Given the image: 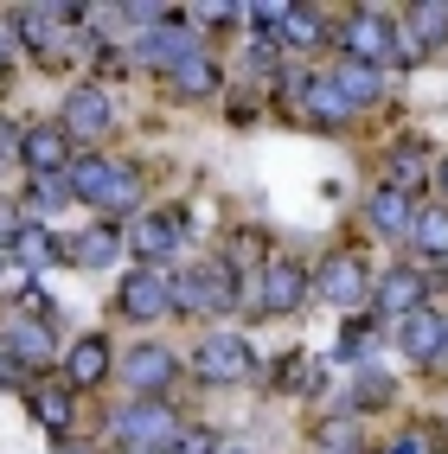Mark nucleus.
I'll use <instances>...</instances> for the list:
<instances>
[{
    "label": "nucleus",
    "mask_w": 448,
    "mask_h": 454,
    "mask_svg": "<svg viewBox=\"0 0 448 454\" xmlns=\"http://www.w3.org/2000/svg\"><path fill=\"white\" fill-rule=\"evenodd\" d=\"M65 186H71V199H83V205H103V211H135V173L122 167V160H103V154H83V160H71V173H65Z\"/></svg>",
    "instance_id": "nucleus-1"
},
{
    "label": "nucleus",
    "mask_w": 448,
    "mask_h": 454,
    "mask_svg": "<svg viewBox=\"0 0 448 454\" xmlns=\"http://www.w3.org/2000/svg\"><path fill=\"white\" fill-rule=\"evenodd\" d=\"M115 435H122L129 454H167L179 435V410L167 397H135V403L115 410Z\"/></svg>",
    "instance_id": "nucleus-2"
},
{
    "label": "nucleus",
    "mask_w": 448,
    "mask_h": 454,
    "mask_svg": "<svg viewBox=\"0 0 448 454\" xmlns=\"http://www.w3.org/2000/svg\"><path fill=\"white\" fill-rule=\"evenodd\" d=\"M231 308H237L231 262H199L173 282V314H231Z\"/></svg>",
    "instance_id": "nucleus-3"
},
{
    "label": "nucleus",
    "mask_w": 448,
    "mask_h": 454,
    "mask_svg": "<svg viewBox=\"0 0 448 454\" xmlns=\"http://www.w3.org/2000/svg\"><path fill=\"white\" fill-rule=\"evenodd\" d=\"M308 294H320L326 308L352 314V308H365V301H372V276H365V262H358V256H326L320 276L308 282Z\"/></svg>",
    "instance_id": "nucleus-4"
},
{
    "label": "nucleus",
    "mask_w": 448,
    "mask_h": 454,
    "mask_svg": "<svg viewBox=\"0 0 448 454\" xmlns=\"http://www.w3.org/2000/svg\"><path fill=\"white\" fill-rule=\"evenodd\" d=\"M135 58H141V65L173 71V65H186V58H199V33H193L179 13H167L161 26H147V33L135 39Z\"/></svg>",
    "instance_id": "nucleus-5"
},
{
    "label": "nucleus",
    "mask_w": 448,
    "mask_h": 454,
    "mask_svg": "<svg viewBox=\"0 0 448 454\" xmlns=\"http://www.w3.org/2000/svg\"><path fill=\"white\" fill-rule=\"evenodd\" d=\"M115 308H122L129 320H161V314H173V276H167V269H135V276L122 282V294H115Z\"/></svg>",
    "instance_id": "nucleus-6"
},
{
    "label": "nucleus",
    "mask_w": 448,
    "mask_h": 454,
    "mask_svg": "<svg viewBox=\"0 0 448 454\" xmlns=\"http://www.w3.org/2000/svg\"><path fill=\"white\" fill-rule=\"evenodd\" d=\"M129 244H135V256H141L147 269H161L167 256L186 250V218H179V211H141Z\"/></svg>",
    "instance_id": "nucleus-7"
},
{
    "label": "nucleus",
    "mask_w": 448,
    "mask_h": 454,
    "mask_svg": "<svg viewBox=\"0 0 448 454\" xmlns=\"http://www.w3.org/2000/svg\"><path fill=\"white\" fill-rule=\"evenodd\" d=\"M193 372L205 384H237L250 372V340H237V333H212V340L193 346Z\"/></svg>",
    "instance_id": "nucleus-8"
},
{
    "label": "nucleus",
    "mask_w": 448,
    "mask_h": 454,
    "mask_svg": "<svg viewBox=\"0 0 448 454\" xmlns=\"http://www.w3.org/2000/svg\"><path fill=\"white\" fill-rule=\"evenodd\" d=\"M58 129H65L71 141H103L115 129V109H109V97H103L97 83H83V90L65 97V122H58Z\"/></svg>",
    "instance_id": "nucleus-9"
},
{
    "label": "nucleus",
    "mask_w": 448,
    "mask_h": 454,
    "mask_svg": "<svg viewBox=\"0 0 448 454\" xmlns=\"http://www.w3.org/2000/svg\"><path fill=\"white\" fill-rule=\"evenodd\" d=\"M397 346L416 358V365H442V358H448V320H442L436 308L404 314V320H397Z\"/></svg>",
    "instance_id": "nucleus-10"
},
{
    "label": "nucleus",
    "mask_w": 448,
    "mask_h": 454,
    "mask_svg": "<svg viewBox=\"0 0 448 454\" xmlns=\"http://www.w3.org/2000/svg\"><path fill=\"white\" fill-rule=\"evenodd\" d=\"M20 160L33 167V179L71 173V135L58 129V122H39V129H26V141H20Z\"/></svg>",
    "instance_id": "nucleus-11"
},
{
    "label": "nucleus",
    "mask_w": 448,
    "mask_h": 454,
    "mask_svg": "<svg viewBox=\"0 0 448 454\" xmlns=\"http://www.w3.org/2000/svg\"><path fill=\"white\" fill-rule=\"evenodd\" d=\"M173 372H179V358L167 346H129V358H122V378H129L135 397H161L173 384Z\"/></svg>",
    "instance_id": "nucleus-12"
},
{
    "label": "nucleus",
    "mask_w": 448,
    "mask_h": 454,
    "mask_svg": "<svg viewBox=\"0 0 448 454\" xmlns=\"http://www.w3.org/2000/svg\"><path fill=\"white\" fill-rule=\"evenodd\" d=\"M340 45H346V65H384L391 58V26H384L378 13H352L346 20V33H340Z\"/></svg>",
    "instance_id": "nucleus-13"
},
{
    "label": "nucleus",
    "mask_w": 448,
    "mask_h": 454,
    "mask_svg": "<svg viewBox=\"0 0 448 454\" xmlns=\"http://www.w3.org/2000/svg\"><path fill=\"white\" fill-rule=\"evenodd\" d=\"M0 340H7L13 365H33V372H45L51 358H58V340H51V326H45V320H7V326H0Z\"/></svg>",
    "instance_id": "nucleus-14"
},
{
    "label": "nucleus",
    "mask_w": 448,
    "mask_h": 454,
    "mask_svg": "<svg viewBox=\"0 0 448 454\" xmlns=\"http://www.w3.org/2000/svg\"><path fill=\"white\" fill-rule=\"evenodd\" d=\"M308 301V269L302 262H269V276H263V308L269 314H288V308H302Z\"/></svg>",
    "instance_id": "nucleus-15"
},
{
    "label": "nucleus",
    "mask_w": 448,
    "mask_h": 454,
    "mask_svg": "<svg viewBox=\"0 0 448 454\" xmlns=\"http://www.w3.org/2000/svg\"><path fill=\"white\" fill-rule=\"evenodd\" d=\"M109 378V340H97V333H83V340L65 352V384L71 390H90Z\"/></svg>",
    "instance_id": "nucleus-16"
},
{
    "label": "nucleus",
    "mask_w": 448,
    "mask_h": 454,
    "mask_svg": "<svg viewBox=\"0 0 448 454\" xmlns=\"http://www.w3.org/2000/svg\"><path fill=\"white\" fill-rule=\"evenodd\" d=\"M115 256H122V237L115 231H83V237L58 244V262H71V269H109Z\"/></svg>",
    "instance_id": "nucleus-17"
},
{
    "label": "nucleus",
    "mask_w": 448,
    "mask_h": 454,
    "mask_svg": "<svg viewBox=\"0 0 448 454\" xmlns=\"http://www.w3.org/2000/svg\"><path fill=\"white\" fill-rule=\"evenodd\" d=\"M372 301H378L384 314H397V320H404V314L423 308V276H416V269H391V276L372 288Z\"/></svg>",
    "instance_id": "nucleus-18"
},
{
    "label": "nucleus",
    "mask_w": 448,
    "mask_h": 454,
    "mask_svg": "<svg viewBox=\"0 0 448 454\" xmlns=\"http://www.w3.org/2000/svg\"><path fill=\"white\" fill-rule=\"evenodd\" d=\"M33 416L45 422L51 435H65L77 422V390L71 384H33Z\"/></svg>",
    "instance_id": "nucleus-19"
},
{
    "label": "nucleus",
    "mask_w": 448,
    "mask_h": 454,
    "mask_svg": "<svg viewBox=\"0 0 448 454\" xmlns=\"http://www.w3.org/2000/svg\"><path fill=\"white\" fill-rule=\"evenodd\" d=\"M276 39L282 51H314L320 39H326V26H320V13H308V7H282V20H276Z\"/></svg>",
    "instance_id": "nucleus-20"
},
{
    "label": "nucleus",
    "mask_w": 448,
    "mask_h": 454,
    "mask_svg": "<svg viewBox=\"0 0 448 454\" xmlns=\"http://www.w3.org/2000/svg\"><path fill=\"white\" fill-rule=\"evenodd\" d=\"M410 211H416V205H410L397 186H378V192L365 199V218H372V231H384V237H404V231H410Z\"/></svg>",
    "instance_id": "nucleus-21"
},
{
    "label": "nucleus",
    "mask_w": 448,
    "mask_h": 454,
    "mask_svg": "<svg viewBox=\"0 0 448 454\" xmlns=\"http://www.w3.org/2000/svg\"><path fill=\"white\" fill-rule=\"evenodd\" d=\"M410 244L423 250V256H448V205H423V211H410Z\"/></svg>",
    "instance_id": "nucleus-22"
},
{
    "label": "nucleus",
    "mask_w": 448,
    "mask_h": 454,
    "mask_svg": "<svg viewBox=\"0 0 448 454\" xmlns=\"http://www.w3.org/2000/svg\"><path fill=\"white\" fill-rule=\"evenodd\" d=\"M326 83H334L340 97H346V109H365V103H378V71H372V65H346V58H340Z\"/></svg>",
    "instance_id": "nucleus-23"
},
{
    "label": "nucleus",
    "mask_w": 448,
    "mask_h": 454,
    "mask_svg": "<svg viewBox=\"0 0 448 454\" xmlns=\"http://www.w3.org/2000/svg\"><path fill=\"white\" fill-rule=\"evenodd\" d=\"M423 179H429V154H423L416 141H404V147H397V160H391V179H384V186H397V192L410 199L416 186H423Z\"/></svg>",
    "instance_id": "nucleus-24"
},
{
    "label": "nucleus",
    "mask_w": 448,
    "mask_h": 454,
    "mask_svg": "<svg viewBox=\"0 0 448 454\" xmlns=\"http://www.w3.org/2000/svg\"><path fill=\"white\" fill-rule=\"evenodd\" d=\"M173 77V90H186V97H212V90H218V65H212V58H186V65H173L167 71Z\"/></svg>",
    "instance_id": "nucleus-25"
},
{
    "label": "nucleus",
    "mask_w": 448,
    "mask_h": 454,
    "mask_svg": "<svg viewBox=\"0 0 448 454\" xmlns=\"http://www.w3.org/2000/svg\"><path fill=\"white\" fill-rule=\"evenodd\" d=\"M397 397V384L384 378V365H358L352 378V410H378V403H391Z\"/></svg>",
    "instance_id": "nucleus-26"
},
{
    "label": "nucleus",
    "mask_w": 448,
    "mask_h": 454,
    "mask_svg": "<svg viewBox=\"0 0 448 454\" xmlns=\"http://www.w3.org/2000/svg\"><path fill=\"white\" fill-rule=\"evenodd\" d=\"M302 103L314 109V122H326V129H334V122H346V115H352V109H346V97H340V90L326 83V77H314V83H308V97H302Z\"/></svg>",
    "instance_id": "nucleus-27"
},
{
    "label": "nucleus",
    "mask_w": 448,
    "mask_h": 454,
    "mask_svg": "<svg viewBox=\"0 0 448 454\" xmlns=\"http://www.w3.org/2000/svg\"><path fill=\"white\" fill-rule=\"evenodd\" d=\"M13 256H20L26 269H45V262H58V237L33 224V231H20V244H13Z\"/></svg>",
    "instance_id": "nucleus-28"
},
{
    "label": "nucleus",
    "mask_w": 448,
    "mask_h": 454,
    "mask_svg": "<svg viewBox=\"0 0 448 454\" xmlns=\"http://www.w3.org/2000/svg\"><path fill=\"white\" fill-rule=\"evenodd\" d=\"M410 33L423 39V45H429V39H442V33H448V7H436V0H423V7H410Z\"/></svg>",
    "instance_id": "nucleus-29"
},
{
    "label": "nucleus",
    "mask_w": 448,
    "mask_h": 454,
    "mask_svg": "<svg viewBox=\"0 0 448 454\" xmlns=\"http://www.w3.org/2000/svg\"><path fill=\"white\" fill-rule=\"evenodd\" d=\"M65 199H71V186H65V173H51V179H33V205H39V211H58Z\"/></svg>",
    "instance_id": "nucleus-30"
},
{
    "label": "nucleus",
    "mask_w": 448,
    "mask_h": 454,
    "mask_svg": "<svg viewBox=\"0 0 448 454\" xmlns=\"http://www.w3.org/2000/svg\"><path fill=\"white\" fill-rule=\"evenodd\" d=\"M20 231H26V211H20L13 199H0V256L20 244Z\"/></svg>",
    "instance_id": "nucleus-31"
},
{
    "label": "nucleus",
    "mask_w": 448,
    "mask_h": 454,
    "mask_svg": "<svg viewBox=\"0 0 448 454\" xmlns=\"http://www.w3.org/2000/svg\"><path fill=\"white\" fill-rule=\"evenodd\" d=\"M167 454H218V442H212V429H179Z\"/></svg>",
    "instance_id": "nucleus-32"
},
{
    "label": "nucleus",
    "mask_w": 448,
    "mask_h": 454,
    "mask_svg": "<svg viewBox=\"0 0 448 454\" xmlns=\"http://www.w3.org/2000/svg\"><path fill=\"white\" fill-rule=\"evenodd\" d=\"M352 442H358L352 422H326V429H320V448H326V454H352Z\"/></svg>",
    "instance_id": "nucleus-33"
},
{
    "label": "nucleus",
    "mask_w": 448,
    "mask_h": 454,
    "mask_svg": "<svg viewBox=\"0 0 448 454\" xmlns=\"http://www.w3.org/2000/svg\"><path fill=\"white\" fill-rule=\"evenodd\" d=\"M365 340H372L365 326H346V340H340V358H352V365H358V358H365Z\"/></svg>",
    "instance_id": "nucleus-34"
},
{
    "label": "nucleus",
    "mask_w": 448,
    "mask_h": 454,
    "mask_svg": "<svg viewBox=\"0 0 448 454\" xmlns=\"http://www.w3.org/2000/svg\"><path fill=\"white\" fill-rule=\"evenodd\" d=\"M20 141H26V129H13V122H0V160H13V154H20Z\"/></svg>",
    "instance_id": "nucleus-35"
},
{
    "label": "nucleus",
    "mask_w": 448,
    "mask_h": 454,
    "mask_svg": "<svg viewBox=\"0 0 448 454\" xmlns=\"http://www.w3.org/2000/svg\"><path fill=\"white\" fill-rule=\"evenodd\" d=\"M384 454H429V442H423V435H404V442H391Z\"/></svg>",
    "instance_id": "nucleus-36"
},
{
    "label": "nucleus",
    "mask_w": 448,
    "mask_h": 454,
    "mask_svg": "<svg viewBox=\"0 0 448 454\" xmlns=\"http://www.w3.org/2000/svg\"><path fill=\"white\" fill-rule=\"evenodd\" d=\"M436 179H442V199H448V160H442V167H436Z\"/></svg>",
    "instance_id": "nucleus-37"
},
{
    "label": "nucleus",
    "mask_w": 448,
    "mask_h": 454,
    "mask_svg": "<svg viewBox=\"0 0 448 454\" xmlns=\"http://www.w3.org/2000/svg\"><path fill=\"white\" fill-rule=\"evenodd\" d=\"M0 71H7V33H0Z\"/></svg>",
    "instance_id": "nucleus-38"
},
{
    "label": "nucleus",
    "mask_w": 448,
    "mask_h": 454,
    "mask_svg": "<svg viewBox=\"0 0 448 454\" xmlns=\"http://www.w3.org/2000/svg\"><path fill=\"white\" fill-rule=\"evenodd\" d=\"M218 454H250V448H218Z\"/></svg>",
    "instance_id": "nucleus-39"
},
{
    "label": "nucleus",
    "mask_w": 448,
    "mask_h": 454,
    "mask_svg": "<svg viewBox=\"0 0 448 454\" xmlns=\"http://www.w3.org/2000/svg\"><path fill=\"white\" fill-rule=\"evenodd\" d=\"M65 454H77V448H65Z\"/></svg>",
    "instance_id": "nucleus-40"
}]
</instances>
